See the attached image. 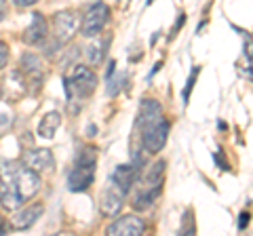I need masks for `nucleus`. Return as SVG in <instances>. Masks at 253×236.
<instances>
[{"label": "nucleus", "instance_id": "9", "mask_svg": "<svg viewBox=\"0 0 253 236\" xmlns=\"http://www.w3.org/2000/svg\"><path fill=\"white\" fill-rule=\"evenodd\" d=\"M135 177H137L135 164H118L112 173V177H110V186H114L123 196H126V192L135 184Z\"/></svg>", "mask_w": 253, "mask_h": 236}, {"label": "nucleus", "instance_id": "6", "mask_svg": "<svg viewBox=\"0 0 253 236\" xmlns=\"http://www.w3.org/2000/svg\"><path fill=\"white\" fill-rule=\"evenodd\" d=\"M53 32H55V40L59 44L70 42L78 32V15L74 11H59L53 17Z\"/></svg>", "mask_w": 253, "mask_h": 236}, {"label": "nucleus", "instance_id": "2", "mask_svg": "<svg viewBox=\"0 0 253 236\" xmlns=\"http://www.w3.org/2000/svg\"><path fill=\"white\" fill-rule=\"evenodd\" d=\"M95 167H97V154H95L93 148H84V150L78 154V158L74 162V169L68 177L70 190L72 192H84L95 179Z\"/></svg>", "mask_w": 253, "mask_h": 236}, {"label": "nucleus", "instance_id": "21", "mask_svg": "<svg viewBox=\"0 0 253 236\" xmlns=\"http://www.w3.org/2000/svg\"><path fill=\"white\" fill-rule=\"evenodd\" d=\"M13 2L17 4V6H32V4L36 2V0H13Z\"/></svg>", "mask_w": 253, "mask_h": 236}, {"label": "nucleus", "instance_id": "18", "mask_svg": "<svg viewBox=\"0 0 253 236\" xmlns=\"http://www.w3.org/2000/svg\"><path fill=\"white\" fill-rule=\"evenodd\" d=\"M6 61H9V44L0 40V68H4Z\"/></svg>", "mask_w": 253, "mask_h": 236}, {"label": "nucleus", "instance_id": "1", "mask_svg": "<svg viewBox=\"0 0 253 236\" xmlns=\"http://www.w3.org/2000/svg\"><path fill=\"white\" fill-rule=\"evenodd\" d=\"M41 190V177L17 160L0 156V204L6 211H17L26 200L34 198Z\"/></svg>", "mask_w": 253, "mask_h": 236}, {"label": "nucleus", "instance_id": "10", "mask_svg": "<svg viewBox=\"0 0 253 236\" xmlns=\"http://www.w3.org/2000/svg\"><path fill=\"white\" fill-rule=\"evenodd\" d=\"M42 213H44L42 202L28 204L26 209H21V211H17V213L13 215L11 226L15 228V230H28V228H32V226L38 222V217H41Z\"/></svg>", "mask_w": 253, "mask_h": 236}, {"label": "nucleus", "instance_id": "16", "mask_svg": "<svg viewBox=\"0 0 253 236\" xmlns=\"http://www.w3.org/2000/svg\"><path fill=\"white\" fill-rule=\"evenodd\" d=\"M104 46L106 44H99L97 40H95L89 49H86V57H89L91 64H99L101 61V57H104Z\"/></svg>", "mask_w": 253, "mask_h": 236}, {"label": "nucleus", "instance_id": "23", "mask_svg": "<svg viewBox=\"0 0 253 236\" xmlns=\"http://www.w3.org/2000/svg\"><path fill=\"white\" fill-rule=\"evenodd\" d=\"M2 17H4V6H2V2H0V21H2Z\"/></svg>", "mask_w": 253, "mask_h": 236}, {"label": "nucleus", "instance_id": "17", "mask_svg": "<svg viewBox=\"0 0 253 236\" xmlns=\"http://www.w3.org/2000/svg\"><path fill=\"white\" fill-rule=\"evenodd\" d=\"M196 76H199V68H194V72L190 74L188 82H186V89H184V101H186V104H188V99H190V91H192V84L196 82Z\"/></svg>", "mask_w": 253, "mask_h": 236}, {"label": "nucleus", "instance_id": "8", "mask_svg": "<svg viewBox=\"0 0 253 236\" xmlns=\"http://www.w3.org/2000/svg\"><path fill=\"white\" fill-rule=\"evenodd\" d=\"M21 164L26 169H30L32 173H44V171H53L55 167V158H53V154L51 150H28L26 154H23V158H21Z\"/></svg>", "mask_w": 253, "mask_h": 236}, {"label": "nucleus", "instance_id": "5", "mask_svg": "<svg viewBox=\"0 0 253 236\" xmlns=\"http://www.w3.org/2000/svg\"><path fill=\"white\" fill-rule=\"evenodd\" d=\"M66 86H68V95L76 93L78 97H89L97 86V76L91 68L86 66H76L72 70V76L66 78Z\"/></svg>", "mask_w": 253, "mask_h": 236}, {"label": "nucleus", "instance_id": "4", "mask_svg": "<svg viewBox=\"0 0 253 236\" xmlns=\"http://www.w3.org/2000/svg\"><path fill=\"white\" fill-rule=\"evenodd\" d=\"M108 19H110V6L106 2L91 4L89 9H86L84 17H83V28H81L83 36L93 38V40H95V38L101 34V30L106 28Z\"/></svg>", "mask_w": 253, "mask_h": 236}, {"label": "nucleus", "instance_id": "20", "mask_svg": "<svg viewBox=\"0 0 253 236\" xmlns=\"http://www.w3.org/2000/svg\"><path fill=\"white\" fill-rule=\"evenodd\" d=\"M247 224H249V213H245V211H243V213H241V224H239V228H241V230H245V228H247Z\"/></svg>", "mask_w": 253, "mask_h": 236}, {"label": "nucleus", "instance_id": "11", "mask_svg": "<svg viewBox=\"0 0 253 236\" xmlns=\"http://www.w3.org/2000/svg\"><path fill=\"white\" fill-rule=\"evenodd\" d=\"M44 38H46V21L41 13H34L32 23L26 28V32H23V42L26 44H41V42H44Z\"/></svg>", "mask_w": 253, "mask_h": 236}, {"label": "nucleus", "instance_id": "24", "mask_svg": "<svg viewBox=\"0 0 253 236\" xmlns=\"http://www.w3.org/2000/svg\"><path fill=\"white\" fill-rule=\"evenodd\" d=\"M53 236H74L72 232H59V234H53Z\"/></svg>", "mask_w": 253, "mask_h": 236}, {"label": "nucleus", "instance_id": "12", "mask_svg": "<svg viewBox=\"0 0 253 236\" xmlns=\"http://www.w3.org/2000/svg\"><path fill=\"white\" fill-rule=\"evenodd\" d=\"M163 118V106L156 99H144L139 106V114H137V129H144L146 124Z\"/></svg>", "mask_w": 253, "mask_h": 236}, {"label": "nucleus", "instance_id": "19", "mask_svg": "<svg viewBox=\"0 0 253 236\" xmlns=\"http://www.w3.org/2000/svg\"><path fill=\"white\" fill-rule=\"evenodd\" d=\"M179 236H194V226L190 224V222H186V226H184V230L179 232Z\"/></svg>", "mask_w": 253, "mask_h": 236}, {"label": "nucleus", "instance_id": "13", "mask_svg": "<svg viewBox=\"0 0 253 236\" xmlns=\"http://www.w3.org/2000/svg\"><path fill=\"white\" fill-rule=\"evenodd\" d=\"M123 200H125V196L118 192L114 186H110L108 190L101 194V213L108 215V217L118 215L123 209Z\"/></svg>", "mask_w": 253, "mask_h": 236}, {"label": "nucleus", "instance_id": "15", "mask_svg": "<svg viewBox=\"0 0 253 236\" xmlns=\"http://www.w3.org/2000/svg\"><path fill=\"white\" fill-rule=\"evenodd\" d=\"M21 64H23V68L28 70V74H34L36 78H41V76H42V66H41V59L34 57V55H26V57L21 59Z\"/></svg>", "mask_w": 253, "mask_h": 236}, {"label": "nucleus", "instance_id": "22", "mask_svg": "<svg viewBox=\"0 0 253 236\" xmlns=\"http://www.w3.org/2000/svg\"><path fill=\"white\" fill-rule=\"evenodd\" d=\"M4 232H6V222L0 217V236H4Z\"/></svg>", "mask_w": 253, "mask_h": 236}, {"label": "nucleus", "instance_id": "3", "mask_svg": "<svg viewBox=\"0 0 253 236\" xmlns=\"http://www.w3.org/2000/svg\"><path fill=\"white\" fill-rule=\"evenodd\" d=\"M169 129H171V124L165 120V118H158V120L146 124L144 129H139L141 131V146H144L150 154L161 152L165 144H167Z\"/></svg>", "mask_w": 253, "mask_h": 236}, {"label": "nucleus", "instance_id": "7", "mask_svg": "<svg viewBox=\"0 0 253 236\" xmlns=\"http://www.w3.org/2000/svg\"><path fill=\"white\" fill-rule=\"evenodd\" d=\"M146 224L137 215H125L108 226L106 236H144Z\"/></svg>", "mask_w": 253, "mask_h": 236}, {"label": "nucleus", "instance_id": "14", "mask_svg": "<svg viewBox=\"0 0 253 236\" xmlns=\"http://www.w3.org/2000/svg\"><path fill=\"white\" fill-rule=\"evenodd\" d=\"M59 124H61V118H59L57 112L44 114L41 124H38V135L44 137V139H53L55 133H57V129H59Z\"/></svg>", "mask_w": 253, "mask_h": 236}]
</instances>
